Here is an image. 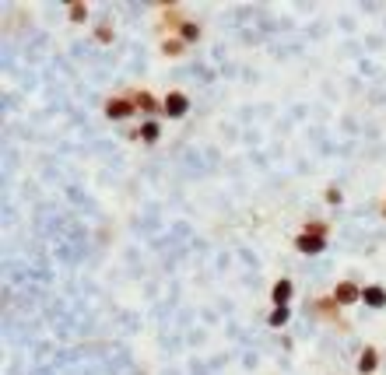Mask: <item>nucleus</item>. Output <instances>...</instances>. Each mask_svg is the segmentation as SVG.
I'll list each match as a JSON object with an SVG mask.
<instances>
[{
    "label": "nucleus",
    "instance_id": "0eeeda50",
    "mask_svg": "<svg viewBox=\"0 0 386 375\" xmlns=\"http://www.w3.org/2000/svg\"><path fill=\"white\" fill-rule=\"evenodd\" d=\"M292 298H295V284H292L288 277H278V281L270 284V302H274V309L292 305Z\"/></svg>",
    "mask_w": 386,
    "mask_h": 375
},
{
    "label": "nucleus",
    "instance_id": "2eb2a0df",
    "mask_svg": "<svg viewBox=\"0 0 386 375\" xmlns=\"http://www.w3.org/2000/svg\"><path fill=\"white\" fill-rule=\"evenodd\" d=\"M288 319H292V305H281V309H270V316H267V327L281 330V327H288Z\"/></svg>",
    "mask_w": 386,
    "mask_h": 375
},
{
    "label": "nucleus",
    "instance_id": "ddd939ff",
    "mask_svg": "<svg viewBox=\"0 0 386 375\" xmlns=\"http://www.w3.org/2000/svg\"><path fill=\"white\" fill-rule=\"evenodd\" d=\"M88 18H91V7H88L85 0H71L67 4V21L71 25H85Z\"/></svg>",
    "mask_w": 386,
    "mask_h": 375
},
{
    "label": "nucleus",
    "instance_id": "9d476101",
    "mask_svg": "<svg viewBox=\"0 0 386 375\" xmlns=\"http://www.w3.org/2000/svg\"><path fill=\"white\" fill-rule=\"evenodd\" d=\"M130 137H133V140H144V144L151 148V144H158V137H162V126H158V120H144V123L137 126V130H130Z\"/></svg>",
    "mask_w": 386,
    "mask_h": 375
},
{
    "label": "nucleus",
    "instance_id": "20e7f679",
    "mask_svg": "<svg viewBox=\"0 0 386 375\" xmlns=\"http://www.w3.org/2000/svg\"><path fill=\"white\" fill-rule=\"evenodd\" d=\"M186 113H190V95H186V91H166V98H162V116L183 120Z\"/></svg>",
    "mask_w": 386,
    "mask_h": 375
},
{
    "label": "nucleus",
    "instance_id": "6e6552de",
    "mask_svg": "<svg viewBox=\"0 0 386 375\" xmlns=\"http://www.w3.org/2000/svg\"><path fill=\"white\" fill-rule=\"evenodd\" d=\"M292 246L302 252V256H320V252L327 250V239H320V235H305V232H299L295 239H292Z\"/></svg>",
    "mask_w": 386,
    "mask_h": 375
},
{
    "label": "nucleus",
    "instance_id": "4468645a",
    "mask_svg": "<svg viewBox=\"0 0 386 375\" xmlns=\"http://www.w3.org/2000/svg\"><path fill=\"white\" fill-rule=\"evenodd\" d=\"M176 36H179V39L186 42V46H197V42L204 39V29H200L197 21H190V18H186V21H183V29H179Z\"/></svg>",
    "mask_w": 386,
    "mask_h": 375
},
{
    "label": "nucleus",
    "instance_id": "7ed1b4c3",
    "mask_svg": "<svg viewBox=\"0 0 386 375\" xmlns=\"http://www.w3.org/2000/svg\"><path fill=\"white\" fill-rule=\"evenodd\" d=\"M127 95H130V102L137 106L141 116H148V120H151V116H162V102H158L148 88H130Z\"/></svg>",
    "mask_w": 386,
    "mask_h": 375
},
{
    "label": "nucleus",
    "instance_id": "39448f33",
    "mask_svg": "<svg viewBox=\"0 0 386 375\" xmlns=\"http://www.w3.org/2000/svg\"><path fill=\"white\" fill-rule=\"evenodd\" d=\"M183 21H186V14H183L179 4H162V11H158V25H162L169 36H176V32L183 29Z\"/></svg>",
    "mask_w": 386,
    "mask_h": 375
},
{
    "label": "nucleus",
    "instance_id": "423d86ee",
    "mask_svg": "<svg viewBox=\"0 0 386 375\" xmlns=\"http://www.w3.org/2000/svg\"><path fill=\"white\" fill-rule=\"evenodd\" d=\"M330 294H334V302H337L341 309H347V305H358V302H362V284H355V281H337Z\"/></svg>",
    "mask_w": 386,
    "mask_h": 375
},
{
    "label": "nucleus",
    "instance_id": "f257e3e1",
    "mask_svg": "<svg viewBox=\"0 0 386 375\" xmlns=\"http://www.w3.org/2000/svg\"><path fill=\"white\" fill-rule=\"evenodd\" d=\"M305 312H313L320 323H330V327H337V330H347V323H344V309L334 302V294H320V298H313V302H305Z\"/></svg>",
    "mask_w": 386,
    "mask_h": 375
},
{
    "label": "nucleus",
    "instance_id": "f8f14e48",
    "mask_svg": "<svg viewBox=\"0 0 386 375\" xmlns=\"http://www.w3.org/2000/svg\"><path fill=\"white\" fill-rule=\"evenodd\" d=\"M158 49H162V56H169V60H179V56H183L190 46L179 39V36H166V39L158 42Z\"/></svg>",
    "mask_w": 386,
    "mask_h": 375
},
{
    "label": "nucleus",
    "instance_id": "9b49d317",
    "mask_svg": "<svg viewBox=\"0 0 386 375\" xmlns=\"http://www.w3.org/2000/svg\"><path fill=\"white\" fill-rule=\"evenodd\" d=\"M362 302H365L369 309H386V288L383 284H365V288H362Z\"/></svg>",
    "mask_w": 386,
    "mask_h": 375
},
{
    "label": "nucleus",
    "instance_id": "f03ea898",
    "mask_svg": "<svg viewBox=\"0 0 386 375\" xmlns=\"http://www.w3.org/2000/svg\"><path fill=\"white\" fill-rule=\"evenodd\" d=\"M102 113H106V120L123 123V120H133V116H137V106L130 102V95H113V98H106Z\"/></svg>",
    "mask_w": 386,
    "mask_h": 375
},
{
    "label": "nucleus",
    "instance_id": "6ab92c4d",
    "mask_svg": "<svg viewBox=\"0 0 386 375\" xmlns=\"http://www.w3.org/2000/svg\"><path fill=\"white\" fill-rule=\"evenodd\" d=\"M383 217H386V197H383Z\"/></svg>",
    "mask_w": 386,
    "mask_h": 375
},
{
    "label": "nucleus",
    "instance_id": "f3484780",
    "mask_svg": "<svg viewBox=\"0 0 386 375\" xmlns=\"http://www.w3.org/2000/svg\"><path fill=\"white\" fill-rule=\"evenodd\" d=\"M302 232H305V235H320V239H327V235H330V221H320V217H316V221H305Z\"/></svg>",
    "mask_w": 386,
    "mask_h": 375
},
{
    "label": "nucleus",
    "instance_id": "a211bd4d",
    "mask_svg": "<svg viewBox=\"0 0 386 375\" xmlns=\"http://www.w3.org/2000/svg\"><path fill=\"white\" fill-rule=\"evenodd\" d=\"M323 204H327V207H341V204H344V190H341V186H334V183H330V186L323 190Z\"/></svg>",
    "mask_w": 386,
    "mask_h": 375
},
{
    "label": "nucleus",
    "instance_id": "1a4fd4ad",
    "mask_svg": "<svg viewBox=\"0 0 386 375\" xmlns=\"http://www.w3.org/2000/svg\"><path fill=\"white\" fill-rule=\"evenodd\" d=\"M355 372L358 375L380 372V351H376V347H362V354H358V361H355Z\"/></svg>",
    "mask_w": 386,
    "mask_h": 375
},
{
    "label": "nucleus",
    "instance_id": "dca6fc26",
    "mask_svg": "<svg viewBox=\"0 0 386 375\" xmlns=\"http://www.w3.org/2000/svg\"><path fill=\"white\" fill-rule=\"evenodd\" d=\"M95 42H98V46H113V42H116L113 21H98V25H95Z\"/></svg>",
    "mask_w": 386,
    "mask_h": 375
}]
</instances>
